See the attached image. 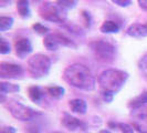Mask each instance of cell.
<instances>
[{
	"mask_svg": "<svg viewBox=\"0 0 147 133\" xmlns=\"http://www.w3.org/2000/svg\"><path fill=\"white\" fill-rule=\"evenodd\" d=\"M128 79V73L118 69H106L98 77V84L103 99L111 102L113 96L125 86Z\"/></svg>",
	"mask_w": 147,
	"mask_h": 133,
	"instance_id": "cell-1",
	"label": "cell"
},
{
	"mask_svg": "<svg viewBox=\"0 0 147 133\" xmlns=\"http://www.w3.org/2000/svg\"><path fill=\"white\" fill-rule=\"evenodd\" d=\"M63 79L74 88L91 91L95 88V78L92 71L82 63H73L63 72Z\"/></svg>",
	"mask_w": 147,
	"mask_h": 133,
	"instance_id": "cell-2",
	"label": "cell"
},
{
	"mask_svg": "<svg viewBox=\"0 0 147 133\" xmlns=\"http://www.w3.org/2000/svg\"><path fill=\"white\" fill-rule=\"evenodd\" d=\"M51 59L42 53H37L28 60V71L33 78H43L51 69Z\"/></svg>",
	"mask_w": 147,
	"mask_h": 133,
	"instance_id": "cell-3",
	"label": "cell"
},
{
	"mask_svg": "<svg viewBox=\"0 0 147 133\" xmlns=\"http://www.w3.org/2000/svg\"><path fill=\"white\" fill-rule=\"evenodd\" d=\"M90 48L95 58L103 62H112L116 57V47L109 40H95L90 43Z\"/></svg>",
	"mask_w": 147,
	"mask_h": 133,
	"instance_id": "cell-4",
	"label": "cell"
},
{
	"mask_svg": "<svg viewBox=\"0 0 147 133\" xmlns=\"http://www.w3.org/2000/svg\"><path fill=\"white\" fill-rule=\"evenodd\" d=\"M38 11L40 17L47 21L63 23L66 20V10L60 7L57 2H43Z\"/></svg>",
	"mask_w": 147,
	"mask_h": 133,
	"instance_id": "cell-5",
	"label": "cell"
},
{
	"mask_svg": "<svg viewBox=\"0 0 147 133\" xmlns=\"http://www.w3.org/2000/svg\"><path fill=\"white\" fill-rule=\"evenodd\" d=\"M43 45L50 51H55L60 47H67L72 49H75L78 47L73 40H71L61 32H50L49 35H47L43 39Z\"/></svg>",
	"mask_w": 147,
	"mask_h": 133,
	"instance_id": "cell-6",
	"label": "cell"
},
{
	"mask_svg": "<svg viewBox=\"0 0 147 133\" xmlns=\"http://www.w3.org/2000/svg\"><path fill=\"white\" fill-rule=\"evenodd\" d=\"M8 109H9L10 113L16 119H18L20 121H30V120H33L39 114L37 111H34L33 109H31V108L24 105V104L20 103L19 101H15V100L9 101Z\"/></svg>",
	"mask_w": 147,
	"mask_h": 133,
	"instance_id": "cell-7",
	"label": "cell"
},
{
	"mask_svg": "<svg viewBox=\"0 0 147 133\" xmlns=\"http://www.w3.org/2000/svg\"><path fill=\"white\" fill-rule=\"evenodd\" d=\"M131 119L134 129L140 133H147V104L137 109H133Z\"/></svg>",
	"mask_w": 147,
	"mask_h": 133,
	"instance_id": "cell-8",
	"label": "cell"
},
{
	"mask_svg": "<svg viewBox=\"0 0 147 133\" xmlns=\"http://www.w3.org/2000/svg\"><path fill=\"white\" fill-rule=\"evenodd\" d=\"M23 69L19 64L7 61H2L0 63V77L2 79H16L21 77Z\"/></svg>",
	"mask_w": 147,
	"mask_h": 133,
	"instance_id": "cell-9",
	"label": "cell"
},
{
	"mask_svg": "<svg viewBox=\"0 0 147 133\" xmlns=\"http://www.w3.org/2000/svg\"><path fill=\"white\" fill-rule=\"evenodd\" d=\"M15 50L16 54L20 59H24L32 52V43L28 38H20L18 40H16Z\"/></svg>",
	"mask_w": 147,
	"mask_h": 133,
	"instance_id": "cell-10",
	"label": "cell"
},
{
	"mask_svg": "<svg viewBox=\"0 0 147 133\" xmlns=\"http://www.w3.org/2000/svg\"><path fill=\"white\" fill-rule=\"evenodd\" d=\"M126 33L133 38L147 37V22L146 23H133L127 28Z\"/></svg>",
	"mask_w": 147,
	"mask_h": 133,
	"instance_id": "cell-11",
	"label": "cell"
},
{
	"mask_svg": "<svg viewBox=\"0 0 147 133\" xmlns=\"http://www.w3.org/2000/svg\"><path fill=\"white\" fill-rule=\"evenodd\" d=\"M62 124L65 126L66 129L71 130V131H74V130H76V129H80V128H83V126H84L83 122H81L79 119L72 117V115L69 114V113H64V114H63Z\"/></svg>",
	"mask_w": 147,
	"mask_h": 133,
	"instance_id": "cell-12",
	"label": "cell"
},
{
	"mask_svg": "<svg viewBox=\"0 0 147 133\" xmlns=\"http://www.w3.org/2000/svg\"><path fill=\"white\" fill-rule=\"evenodd\" d=\"M69 105L71 108V110L75 112V113H80V114H85L86 109H88V105L86 102L82 99H73L69 102Z\"/></svg>",
	"mask_w": 147,
	"mask_h": 133,
	"instance_id": "cell-13",
	"label": "cell"
},
{
	"mask_svg": "<svg viewBox=\"0 0 147 133\" xmlns=\"http://www.w3.org/2000/svg\"><path fill=\"white\" fill-rule=\"evenodd\" d=\"M147 104V91H144L142 92L140 96H137L136 98H134L133 100L129 101L128 103V107L131 109H137V108H140L143 105H146Z\"/></svg>",
	"mask_w": 147,
	"mask_h": 133,
	"instance_id": "cell-14",
	"label": "cell"
},
{
	"mask_svg": "<svg viewBox=\"0 0 147 133\" xmlns=\"http://www.w3.org/2000/svg\"><path fill=\"white\" fill-rule=\"evenodd\" d=\"M17 9L19 15L21 16L22 18L27 19L31 16V10H30L29 1L28 0H18L17 1Z\"/></svg>",
	"mask_w": 147,
	"mask_h": 133,
	"instance_id": "cell-15",
	"label": "cell"
},
{
	"mask_svg": "<svg viewBox=\"0 0 147 133\" xmlns=\"http://www.w3.org/2000/svg\"><path fill=\"white\" fill-rule=\"evenodd\" d=\"M100 30L103 33H116L119 31V26L115 21L106 20L102 23V26L100 27Z\"/></svg>",
	"mask_w": 147,
	"mask_h": 133,
	"instance_id": "cell-16",
	"label": "cell"
},
{
	"mask_svg": "<svg viewBox=\"0 0 147 133\" xmlns=\"http://www.w3.org/2000/svg\"><path fill=\"white\" fill-rule=\"evenodd\" d=\"M28 93H29V98L33 102L39 103V102L43 99V92H42V90L39 88V87H37V86L30 87L29 90H28Z\"/></svg>",
	"mask_w": 147,
	"mask_h": 133,
	"instance_id": "cell-17",
	"label": "cell"
},
{
	"mask_svg": "<svg viewBox=\"0 0 147 133\" xmlns=\"http://www.w3.org/2000/svg\"><path fill=\"white\" fill-rule=\"evenodd\" d=\"M19 91H20V87L18 84L9 83V82H1L0 83V92H1V94L15 93V92H19Z\"/></svg>",
	"mask_w": 147,
	"mask_h": 133,
	"instance_id": "cell-18",
	"label": "cell"
},
{
	"mask_svg": "<svg viewBox=\"0 0 147 133\" xmlns=\"http://www.w3.org/2000/svg\"><path fill=\"white\" fill-rule=\"evenodd\" d=\"M47 91H48V93H49L50 96H53V98H55V99H60V98H62V96H64V92H65L64 88L59 87V86L48 87V88H47Z\"/></svg>",
	"mask_w": 147,
	"mask_h": 133,
	"instance_id": "cell-19",
	"label": "cell"
},
{
	"mask_svg": "<svg viewBox=\"0 0 147 133\" xmlns=\"http://www.w3.org/2000/svg\"><path fill=\"white\" fill-rule=\"evenodd\" d=\"M13 26V18L12 17H0V31H7Z\"/></svg>",
	"mask_w": 147,
	"mask_h": 133,
	"instance_id": "cell-20",
	"label": "cell"
},
{
	"mask_svg": "<svg viewBox=\"0 0 147 133\" xmlns=\"http://www.w3.org/2000/svg\"><path fill=\"white\" fill-rule=\"evenodd\" d=\"M32 29H33L34 32H37L38 35H41V36H44V37L50 33V29H49L48 27H45L44 24L40 23V22L34 23V24L32 26Z\"/></svg>",
	"mask_w": 147,
	"mask_h": 133,
	"instance_id": "cell-21",
	"label": "cell"
},
{
	"mask_svg": "<svg viewBox=\"0 0 147 133\" xmlns=\"http://www.w3.org/2000/svg\"><path fill=\"white\" fill-rule=\"evenodd\" d=\"M55 2L64 10L72 9L76 6V0H55Z\"/></svg>",
	"mask_w": 147,
	"mask_h": 133,
	"instance_id": "cell-22",
	"label": "cell"
},
{
	"mask_svg": "<svg viewBox=\"0 0 147 133\" xmlns=\"http://www.w3.org/2000/svg\"><path fill=\"white\" fill-rule=\"evenodd\" d=\"M11 51L10 43L8 42L5 38H0V53L1 54H8Z\"/></svg>",
	"mask_w": 147,
	"mask_h": 133,
	"instance_id": "cell-23",
	"label": "cell"
},
{
	"mask_svg": "<svg viewBox=\"0 0 147 133\" xmlns=\"http://www.w3.org/2000/svg\"><path fill=\"white\" fill-rule=\"evenodd\" d=\"M138 68L147 77V53L142 56V58L138 61Z\"/></svg>",
	"mask_w": 147,
	"mask_h": 133,
	"instance_id": "cell-24",
	"label": "cell"
},
{
	"mask_svg": "<svg viewBox=\"0 0 147 133\" xmlns=\"http://www.w3.org/2000/svg\"><path fill=\"white\" fill-rule=\"evenodd\" d=\"M118 128L121 129V131L123 133H134L133 126L127 123H118Z\"/></svg>",
	"mask_w": 147,
	"mask_h": 133,
	"instance_id": "cell-25",
	"label": "cell"
},
{
	"mask_svg": "<svg viewBox=\"0 0 147 133\" xmlns=\"http://www.w3.org/2000/svg\"><path fill=\"white\" fill-rule=\"evenodd\" d=\"M82 17L84 18V21L86 23V27H90L91 26V23H92V19H91V15H90V12L88 11H85V10H83L82 11Z\"/></svg>",
	"mask_w": 147,
	"mask_h": 133,
	"instance_id": "cell-26",
	"label": "cell"
},
{
	"mask_svg": "<svg viewBox=\"0 0 147 133\" xmlns=\"http://www.w3.org/2000/svg\"><path fill=\"white\" fill-rule=\"evenodd\" d=\"M113 2H115L119 7H128L132 3V0H113Z\"/></svg>",
	"mask_w": 147,
	"mask_h": 133,
	"instance_id": "cell-27",
	"label": "cell"
},
{
	"mask_svg": "<svg viewBox=\"0 0 147 133\" xmlns=\"http://www.w3.org/2000/svg\"><path fill=\"white\" fill-rule=\"evenodd\" d=\"M1 133H16V129L13 126H6L2 129Z\"/></svg>",
	"mask_w": 147,
	"mask_h": 133,
	"instance_id": "cell-28",
	"label": "cell"
},
{
	"mask_svg": "<svg viewBox=\"0 0 147 133\" xmlns=\"http://www.w3.org/2000/svg\"><path fill=\"white\" fill-rule=\"evenodd\" d=\"M137 2H138L140 7L142 8L143 10L147 11V0H137Z\"/></svg>",
	"mask_w": 147,
	"mask_h": 133,
	"instance_id": "cell-29",
	"label": "cell"
},
{
	"mask_svg": "<svg viewBox=\"0 0 147 133\" xmlns=\"http://www.w3.org/2000/svg\"><path fill=\"white\" fill-rule=\"evenodd\" d=\"M11 2V0H0V6L1 7H6Z\"/></svg>",
	"mask_w": 147,
	"mask_h": 133,
	"instance_id": "cell-30",
	"label": "cell"
},
{
	"mask_svg": "<svg viewBox=\"0 0 147 133\" xmlns=\"http://www.w3.org/2000/svg\"><path fill=\"white\" fill-rule=\"evenodd\" d=\"M100 133H111V132L109 131V130H101Z\"/></svg>",
	"mask_w": 147,
	"mask_h": 133,
	"instance_id": "cell-31",
	"label": "cell"
},
{
	"mask_svg": "<svg viewBox=\"0 0 147 133\" xmlns=\"http://www.w3.org/2000/svg\"><path fill=\"white\" fill-rule=\"evenodd\" d=\"M58 133H59V132H58Z\"/></svg>",
	"mask_w": 147,
	"mask_h": 133,
	"instance_id": "cell-32",
	"label": "cell"
}]
</instances>
